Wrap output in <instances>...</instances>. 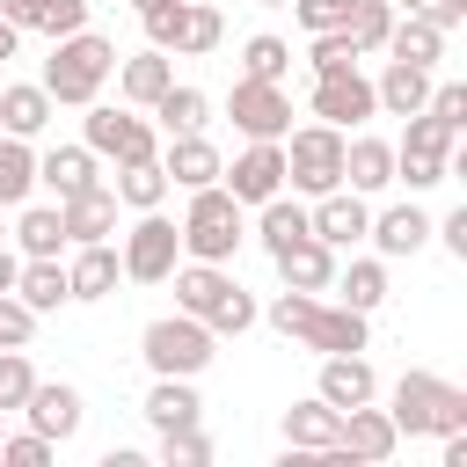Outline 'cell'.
<instances>
[{
  "mask_svg": "<svg viewBox=\"0 0 467 467\" xmlns=\"http://www.w3.org/2000/svg\"><path fill=\"white\" fill-rule=\"evenodd\" d=\"M175 88V66H168V51H139V58H117V95L131 102V109H153L161 95Z\"/></svg>",
  "mask_w": 467,
  "mask_h": 467,
  "instance_id": "603a6c76",
  "label": "cell"
},
{
  "mask_svg": "<svg viewBox=\"0 0 467 467\" xmlns=\"http://www.w3.org/2000/svg\"><path fill=\"white\" fill-rule=\"evenodd\" d=\"M270 263H277V277H285L292 292H328V285H336V248H328V241H314V234H299V241L270 248Z\"/></svg>",
  "mask_w": 467,
  "mask_h": 467,
  "instance_id": "9a60e30c",
  "label": "cell"
},
{
  "mask_svg": "<svg viewBox=\"0 0 467 467\" xmlns=\"http://www.w3.org/2000/svg\"><path fill=\"white\" fill-rule=\"evenodd\" d=\"M197 387L190 379H175V372H153V387H146V423L153 431H182V423H197Z\"/></svg>",
  "mask_w": 467,
  "mask_h": 467,
  "instance_id": "f1b7e54d",
  "label": "cell"
},
{
  "mask_svg": "<svg viewBox=\"0 0 467 467\" xmlns=\"http://www.w3.org/2000/svg\"><path fill=\"white\" fill-rule=\"evenodd\" d=\"M36 182H44L51 197H73V190H88V182H102V175H95V153H88V146H51V153H36Z\"/></svg>",
  "mask_w": 467,
  "mask_h": 467,
  "instance_id": "1f68e13d",
  "label": "cell"
},
{
  "mask_svg": "<svg viewBox=\"0 0 467 467\" xmlns=\"http://www.w3.org/2000/svg\"><path fill=\"white\" fill-rule=\"evenodd\" d=\"M161 168H168V182H182V190H204V182H219V146L204 139V131H168V153H161Z\"/></svg>",
  "mask_w": 467,
  "mask_h": 467,
  "instance_id": "44dd1931",
  "label": "cell"
},
{
  "mask_svg": "<svg viewBox=\"0 0 467 467\" xmlns=\"http://www.w3.org/2000/svg\"><path fill=\"white\" fill-rule=\"evenodd\" d=\"M139 22H146V44H153V51H175V29H182V0H153V7H139Z\"/></svg>",
  "mask_w": 467,
  "mask_h": 467,
  "instance_id": "f6af8a7d",
  "label": "cell"
},
{
  "mask_svg": "<svg viewBox=\"0 0 467 467\" xmlns=\"http://www.w3.org/2000/svg\"><path fill=\"white\" fill-rule=\"evenodd\" d=\"M51 95H44V80H15V88H0V131H15V139H36L44 124H51Z\"/></svg>",
  "mask_w": 467,
  "mask_h": 467,
  "instance_id": "f546056e",
  "label": "cell"
},
{
  "mask_svg": "<svg viewBox=\"0 0 467 467\" xmlns=\"http://www.w3.org/2000/svg\"><path fill=\"white\" fill-rule=\"evenodd\" d=\"M109 73H117V44H109V36H95V29L80 22V29L51 36L44 95H51V102H66V109H88V102L102 95V80H109Z\"/></svg>",
  "mask_w": 467,
  "mask_h": 467,
  "instance_id": "6da1fadb",
  "label": "cell"
},
{
  "mask_svg": "<svg viewBox=\"0 0 467 467\" xmlns=\"http://www.w3.org/2000/svg\"><path fill=\"white\" fill-rule=\"evenodd\" d=\"M416 15H431V22H438V29L452 36V29L467 22V0H416Z\"/></svg>",
  "mask_w": 467,
  "mask_h": 467,
  "instance_id": "816d5d0a",
  "label": "cell"
},
{
  "mask_svg": "<svg viewBox=\"0 0 467 467\" xmlns=\"http://www.w3.org/2000/svg\"><path fill=\"white\" fill-rule=\"evenodd\" d=\"M175 277V314H197V321H212L219 306H226V292H234V277H226V263H175L168 270Z\"/></svg>",
  "mask_w": 467,
  "mask_h": 467,
  "instance_id": "2e32d148",
  "label": "cell"
},
{
  "mask_svg": "<svg viewBox=\"0 0 467 467\" xmlns=\"http://www.w3.org/2000/svg\"><path fill=\"white\" fill-rule=\"evenodd\" d=\"M204 328H212V336H248V328H255V299H248V292L234 285V292H226V306H219V314H212Z\"/></svg>",
  "mask_w": 467,
  "mask_h": 467,
  "instance_id": "bcb514c9",
  "label": "cell"
},
{
  "mask_svg": "<svg viewBox=\"0 0 467 467\" xmlns=\"http://www.w3.org/2000/svg\"><path fill=\"white\" fill-rule=\"evenodd\" d=\"M182 255H197V263H226L234 248H241V234H248V204L226 190V182H204V190H190V212H182Z\"/></svg>",
  "mask_w": 467,
  "mask_h": 467,
  "instance_id": "7a4b0ae2",
  "label": "cell"
},
{
  "mask_svg": "<svg viewBox=\"0 0 467 467\" xmlns=\"http://www.w3.org/2000/svg\"><path fill=\"white\" fill-rule=\"evenodd\" d=\"M387 416H394L401 438H445V431H467V394L438 372H401Z\"/></svg>",
  "mask_w": 467,
  "mask_h": 467,
  "instance_id": "3957f363",
  "label": "cell"
},
{
  "mask_svg": "<svg viewBox=\"0 0 467 467\" xmlns=\"http://www.w3.org/2000/svg\"><path fill=\"white\" fill-rule=\"evenodd\" d=\"M58 226H66V248L73 241H109L117 234V190L109 182H88V190L58 197Z\"/></svg>",
  "mask_w": 467,
  "mask_h": 467,
  "instance_id": "5bb4252c",
  "label": "cell"
},
{
  "mask_svg": "<svg viewBox=\"0 0 467 467\" xmlns=\"http://www.w3.org/2000/svg\"><path fill=\"white\" fill-rule=\"evenodd\" d=\"M29 387H36L29 358H22V350H0V416H7V409H22V401H29Z\"/></svg>",
  "mask_w": 467,
  "mask_h": 467,
  "instance_id": "7bdbcfd3",
  "label": "cell"
},
{
  "mask_svg": "<svg viewBox=\"0 0 467 467\" xmlns=\"http://www.w3.org/2000/svg\"><path fill=\"white\" fill-rule=\"evenodd\" d=\"M0 241H7V204H0Z\"/></svg>",
  "mask_w": 467,
  "mask_h": 467,
  "instance_id": "9f6ffc18",
  "label": "cell"
},
{
  "mask_svg": "<svg viewBox=\"0 0 467 467\" xmlns=\"http://www.w3.org/2000/svg\"><path fill=\"white\" fill-rule=\"evenodd\" d=\"M365 241L394 263V255H416L423 241H431V212H416V204H387L372 226H365Z\"/></svg>",
  "mask_w": 467,
  "mask_h": 467,
  "instance_id": "484cf974",
  "label": "cell"
},
{
  "mask_svg": "<svg viewBox=\"0 0 467 467\" xmlns=\"http://www.w3.org/2000/svg\"><path fill=\"white\" fill-rule=\"evenodd\" d=\"M0 460H7V467H44V460H51V438H44V431H22V438H0Z\"/></svg>",
  "mask_w": 467,
  "mask_h": 467,
  "instance_id": "681fc988",
  "label": "cell"
},
{
  "mask_svg": "<svg viewBox=\"0 0 467 467\" xmlns=\"http://www.w3.org/2000/svg\"><path fill=\"white\" fill-rule=\"evenodd\" d=\"M80 146L124 168V161H153V146H161V139H153V124H146L139 109H95V102H88V124H80Z\"/></svg>",
  "mask_w": 467,
  "mask_h": 467,
  "instance_id": "52a82bcc",
  "label": "cell"
},
{
  "mask_svg": "<svg viewBox=\"0 0 467 467\" xmlns=\"http://www.w3.org/2000/svg\"><path fill=\"white\" fill-rule=\"evenodd\" d=\"M423 95H431V66H401V58H387V73L372 80V102H379L387 117H416Z\"/></svg>",
  "mask_w": 467,
  "mask_h": 467,
  "instance_id": "83f0119b",
  "label": "cell"
},
{
  "mask_svg": "<svg viewBox=\"0 0 467 467\" xmlns=\"http://www.w3.org/2000/svg\"><path fill=\"white\" fill-rule=\"evenodd\" d=\"M277 146H285V182H292L299 197H321V190H336V182H343V131H336V124L285 131Z\"/></svg>",
  "mask_w": 467,
  "mask_h": 467,
  "instance_id": "5b68a950",
  "label": "cell"
},
{
  "mask_svg": "<svg viewBox=\"0 0 467 467\" xmlns=\"http://www.w3.org/2000/svg\"><path fill=\"white\" fill-rule=\"evenodd\" d=\"M431 234H445V248L467 255V212H445V226H431Z\"/></svg>",
  "mask_w": 467,
  "mask_h": 467,
  "instance_id": "f5cc1de1",
  "label": "cell"
},
{
  "mask_svg": "<svg viewBox=\"0 0 467 467\" xmlns=\"http://www.w3.org/2000/svg\"><path fill=\"white\" fill-rule=\"evenodd\" d=\"M394 445H401V431H394V416H387V409H372V401L343 409V431H336V467H343V460H387Z\"/></svg>",
  "mask_w": 467,
  "mask_h": 467,
  "instance_id": "4fadbf2b",
  "label": "cell"
},
{
  "mask_svg": "<svg viewBox=\"0 0 467 467\" xmlns=\"http://www.w3.org/2000/svg\"><path fill=\"white\" fill-rule=\"evenodd\" d=\"M292 15H299V29L314 36V29H343V15H350V0H292Z\"/></svg>",
  "mask_w": 467,
  "mask_h": 467,
  "instance_id": "f907efd6",
  "label": "cell"
},
{
  "mask_svg": "<svg viewBox=\"0 0 467 467\" xmlns=\"http://www.w3.org/2000/svg\"><path fill=\"white\" fill-rule=\"evenodd\" d=\"M241 73H248V80H285V73H292V44L270 36V29L248 36V44H241Z\"/></svg>",
  "mask_w": 467,
  "mask_h": 467,
  "instance_id": "ab89813d",
  "label": "cell"
},
{
  "mask_svg": "<svg viewBox=\"0 0 467 467\" xmlns=\"http://www.w3.org/2000/svg\"><path fill=\"white\" fill-rule=\"evenodd\" d=\"M117 263H124V277H131V285H161V277L182 263V234L161 219V204H153V212H139V226L124 234V255H117Z\"/></svg>",
  "mask_w": 467,
  "mask_h": 467,
  "instance_id": "ba28073f",
  "label": "cell"
},
{
  "mask_svg": "<svg viewBox=\"0 0 467 467\" xmlns=\"http://www.w3.org/2000/svg\"><path fill=\"white\" fill-rule=\"evenodd\" d=\"M0 15L15 29H36V36H66L88 22V0H0Z\"/></svg>",
  "mask_w": 467,
  "mask_h": 467,
  "instance_id": "4dcf8cb0",
  "label": "cell"
},
{
  "mask_svg": "<svg viewBox=\"0 0 467 467\" xmlns=\"http://www.w3.org/2000/svg\"><path fill=\"white\" fill-rule=\"evenodd\" d=\"M153 117H161V131H204V117H212V102H204L197 88H168V95L153 102Z\"/></svg>",
  "mask_w": 467,
  "mask_h": 467,
  "instance_id": "60d3db41",
  "label": "cell"
},
{
  "mask_svg": "<svg viewBox=\"0 0 467 467\" xmlns=\"http://www.w3.org/2000/svg\"><path fill=\"white\" fill-rule=\"evenodd\" d=\"M219 182L241 197V204H263L285 190V146L277 139H248V153H234V168H219Z\"/></svg>",
  "mask_w": 467,
  "mask_h": 467,
  "instance_id": "8fae6325",
  "label": "cell"
},
{
  "mask_svg": "<svg viewBox=\"0 0 467 467\" xmlns=\"http://www.w3.org/2000/svg\"><path fill=\"white\" fill-rule=\"evenodd\" d=\"M328 292H343V306L372 314V306L387 299V255H350V263H336V285H328Z\"/></svg>",
  "mask_w": 467,
  "mask_h": 467,
  "instance_id": "d6a6232c",
  "label": "cell"
},
{
  "mask_svg": "<svg viewBox=\"0 0 467 467\" xmlns=\"http://www.w3.org/2000/svg\"><path fill=\"white\" fill-rule=\"evenodd\" d=\"M379 102H372V80L358 73V66H336V73H314V117L321 124H336V131H350V124H365Z\"/></svg>",
  "mask_w": 467,
  "mask_h": 467,
  "instance_id": "30bf717a",
  "label": "cell"
},
{
  "mask_svg": "<svg viewBox=\"0 0 467 467\" xmlns=\"http://www.w3.org/2000/svg\"><path fill=\"white\" fill-rule=\"evenodd\" d=\"M161 460H168V467H204V460H212V438H204L197 423H182V431H161Z\"/></svg>",
  "mask_w": 467,
  "mask_h": 467,
  "instance_id": "b9f144b4",
  "label": "cell"
},
{
  "mask_svg": "<svg viewBox=\"0 0 467 467\" xmlns=\"http://www.w3.org/2000/svg\"><path fill=\"white\" fill-rule=\"evenodd\" d=\"M29 190H36V153H29V139L0 131V204L15 212V204H29Z\"/></svg>",
  "mask_w": 467,
  "mask_h": 467,
  "instance_id": "e575fe53",
  "label": "cell"
},
{
  "mask_svg": "<svg viewBox=\"0 0 467 467\" xmlns=\"http://www.w3.org/2000/svg\"><path fill=\"white\" fill-rule=\"evenodd\" d=\"M15 270H22V255H15L7 241H0V292H15Z\"/></svg>",
  "mask_w": 467,
  "mask_h": 467,
  "instance_id": "db71d44e",
  "label": "cell"
},
{
  "mask_svg": "<svg viewBox=\"0 0 467 467\" xmlns=\"http://www.w3.org/2000/svg\"><path fill=\"white\" fill-rule=\"evenodd\" d=\"M423 109H431L445 131H460V124H467V88H460V80H445V88H431V95H423Z\"/></svg>",
  "mask_w": 467,
  "mask_h": 467,
  "instance_id": "c3c4849f",
  "label": "cell"
},
{
  "mask_svg": "<svg viewBox=\"0 0 467 467\" xmlns=\"http://www.w3.org/2000/svg\"><path fill=\"white\" fill-rule=\"evenodd\" d=\"M306 226H314V241H328V248L343 255V248H358V241H365V226H372V204H365L358 190H343V182H336V190H321V197H314Z\"/></svg>",
  "mask_w": 467,
  "mask_h": 467,
  "instance_id": "7c38bea8",
  "label": "cell"
},
{
  "mask_svg": "<svg viewBox=\"0 0 467 467\" xmlns=\"http://www.w3.org/2000/svg\"><path fill=\"white\" fill-rule=\"evenodd\" d=\"M394 182V146L387 139H343V190H358V197H372V190H387Z\"/></svg>",
  "mask_w": 467,
  "mask_h": 467,
  "instance_id": "d4e9b609",
  "label": "cell"
},
{
  "mask_svg": "<svg viewBox=\"0 0 467 467\" xmlns=\"http://www.w3.org/2000/svg\"><path fill=\"white\" fill-rule=\"evenodd\" d=\"M15 44H22V29H15V22H7V15H0V66H7V58H15Z\"/></svg>",
  "mask_w": 467,
  "mask_h": 467,
  "instance_id": "11a10c76",
  "label": "cell"
},
{
  "mask_svg": "<svg viewBox=\"0 0 467 467\" xmlns=\"http://www.w3.org/2000/svg\"><path fill=\"white\" fill-rule=\"evenodd\" d=\"M15 299L29 306V314H58L73 292H66V263L58 255H22V270H15Z\"/></svg>",
  "mask_w": 467,
  "mask_h": 467,
  "instance_id": "4316f807",
  "label": "cell"
},
{
  "mask_svg": "<svg viewBox=\"0 0 467 467\" xmlns=\"http://www.w3.org/2000/svg\"><path fill=\"white\" fill-rule=\"evenodd\" d=\"M15 248H22V255H58V248H66L58 204H22V219H15Z\"/></svg>",
  "mask_w": 467,
  "mask_h": 467,
  "instance_id": "8d00e7d4",
  "label": "cell"
},
{
  "mask_svg": "<svg viewBox=\"0 0 467 467\" xmlns=\"http://www.w3.org/2000/svg\"><path fill=\"white\" fill-rule=\"evenodd\" d=\"M314 394H321L328 409H358V401H372V394H379V379H372L365 350H328V358H321V379H314Z\"/></svg>",
  "mask_w": 467,
  "mask_h": 467,
  "instance_id": "ac0fdd59",
  "label": "cell"
},
{
  "mask_svg": "<svg viewBox=\"0 0 467 467\" xmlns=\"http://www.w3.org/2000/svg\"><path fill=\"white\" fill-rule=\"evenodd\" d=\"M306 66H314V73H336V66H358V51H350V36H343V29H314Z\"/></svg>",
  "mask_w": 467,
  "mask_h": 467,
  "instance_id": "ee69618b",
  "label": "cell"
},
{
  "mask_svg": "<svg viewBox=\"0 0 467 467\" xmlns=\"http://www.w3.org/2000/svg\"><path fill=\"white\" fill-rule=\"evenodd\" d=\"M22 416H29V431H44L51 445H66V438L80 431V387H66V379H36L29 401H22Z\"/></svg>",
  "mask_w": 467,
  "mask_h": 467,
  "instance_id": "d6986e66",
  "label": "cell"
},
{
  "mask_svg": "<svg viewBox=\"0 0 467 467\" xmlns=\"http://www.w3.org/2000/svg\"><path fill=\"white\" fill-rule=\"evenodd\" d=\"M387 58H401V66H431L438 51H445V29L431 22V15H416V7H401L394 22H387V44H379Z\"/></svg>",
  "mask_w": 467,
  "mask_h": 467,
  "instance_id": "cb8c5ba5",
  "label": "cell"
},
{
  "mask_svg": "<svg viewBox=\"0 0 467 467\" xmlns=\"http://www.w3.org/2000/svg\"><path fill=\"white\" fill-rule=\"evenodd\" d=\"M263 7H292V0H263Z\"/></svg>",
  "mask_w": 467,
  "mask_h": 467,
  "instance_id": "680465c9",
  "label": "cell"
},
{
  "mask_svg": "<svg viewBox=\"0 0 467 467\" xmlns=\"http://www.w3.org/2000/svg\"><path fill=\"white\" fill-rule=\"evenodd\" d=\"M452 139H460V131H445L431 109H416L409 131H401V146H394V175H409V190L445 182V175H452Z\"/></svg>",
  "mask_w": 467,
  "mask_h": 467,
  "instance_id": "8992f818",
  "label": "cell"
},
{
  "mask_svg": "<svg viewBox=\"0 0 467 467\" xmlns=\"http://www.w3.org/2000/svg\"><path fill=\"white\" fill-rule=\"evenodd\" d=\"M387 7H394V15H401V7H416V0H387Z\"/></svg>",
  "mask_w": 467,
  "mask_h": 467,
  "instance_id": "6f0895ef",
  "label": "cell"
},
{
  "mask_svg": "<svg viewBox=\"0 0 467 467\" xmlns=\"http://www.w3.org/2000/svg\"><path fill=\"white\" fill-rule=\"evenodd\" d=\"M131 7H153V0H131Z\"/></svg>",
  "mask_w": 467,
  "mask_h": 467,
  "instance_id": "91938a15",
  "label": "cell"
},
{
  "mask_svg": "<svg viewBox=\"0 0 467 467\" xmlns=\"http://www.w3.org/2000/svg\"><path fill=\"white\" fill-rule=\"evenodd\" d=\"M109 190H117V204H131V212H153V204H161L175 182H168V168H161V153H153V161H124Z\"/></svg>",
  "mask_w": 467,
  "mask_h": 467,
  "instance_id": "836d02e7",
  "label": "cell"
},
{
  "mask_svg": "<svg viewBox=\"0 0 467 467\" xmlns=\"http://www.w3.org/2000/svg\"><path fill=\"white\" fill-rule=\"evenodd\" d=\"M387 22H394V7H387V0H350V15H343L350 51H358V58H365V51H379V44H387Z\"/></svg>",
  "mask_w": 467,
  "mask_h": 467,
  "instance_id": "f35d334b",
  "label": "cell"
},
{
  "mask_svg": "<svg viewBox=\"0 0 467 467\" xmlns=\"http://www.w3.org/2000/svg\"><path fill=\"white\" fill-rule=\"evenodd\" d=\"M212 328L197 321V314H161V321H146L139 328V358H146V372H175V379H197L204 365H212Z\"/></svg>",
  "mask_w": 467,
  "mask_h": 467,
  "instance_id": "277c9868",
  "label": "cell"
},
{
  "mask_svg": "<svg viewBox=\"0 0 467 467\" xmlns=\"http://www.w3.org/2000/svg\"><path fill=\"white\" fill-rule=\"evenodd\" d=\"M219 36H226V15L212 7V0H182V29H175V51H219Z\"/></svg>",
  "mask_w": 467,
  "mask_h": 467,
  "instance_id": "74e56055",
  "label": "cell"
},
{
  "mask_svg": "<svg viewBox=\"0 0 467 467\" xmlns=\"http://www.w3.org/2000/svg\"><path fill=\"white\" fill-rule=\"evenodd\" d=\"M255 234H263V248H285V241L314 234V226H306V204L277 190V197H263V204H255Z\"/></svg>",
  "mask_w": 467,
  "mask_h": 467,
  "instance_id": "d590c367",
  "label": "cell"
},
{
  "mask_svg": "<svg viewBox=\"0 0 467 467\" xmlns=\"http://www.w3.org/2000/svg\"><path fill=\"white\" fill-rule=\"evenodd\" d=\"M226 117L248 131V139H285L292 131V95H285V80H234V95H226Z\"/></svg>",
  "mask_w": 467,
  "mask_h": 467,
  "instance_id": "9c48e42d",
  "label": "cell"
},
{
  "mask_svg": "<svg viewBox=\"0 0 467 467\" xmlns=\"http://www.w3.org/2000/svg\"><path fill=\"white\" fill-rule=\"evenodd\" d=\"M365 321L372 314H358V306H328V299H314V314H306V328H299V343L314 350V358H328V350H365Z\"/></svg>",
  "mask_w": 467,
  "mask_h": 467,
  "instance_id": "e0dca14e",
  "label": "cell"
},
{
  "mask_svg": "<svg viewBox=\"0 0 467 467\" xmlns=\"http://www.w3.org/2000/svg\"><path fill=\"white\" fill-rule=\"evenodd\" d=\"M29 336H36V314H29L15 292H0V350H22Z\"/></svg>",
  "mask_w": 467,
  "mask_h": 467,
  "instance_id": "7dc6e473",
  "label": "cell"
},
{
  "mask_svg": "<svg viewBox=\"0 0 467 467\" xmlns=\"http://www.w3.org/2000/svg\"><path fill=\"white\" fill-rule=\"evenodd\" d=\"M117 277H124V263H117L109 241H73V255H66V292L73 299H109Z\"/></svg>",
  "mask_w": 467,
  "mask_h": 467,
  "instance_id": "ffe728a7",
  "label": "cell"
},
{
  "mask_svg": "<svg viewBox=\"0 0 467 467\" xmlns=\"http://www.w3.org/2000/svg\"><path fill=\"white\" fill-rule=\"evenodd\" d=\"M336 431H343V409H328L321 394H306V401H292L285 409V445L292 452H336Z\"/></svg>",
  "mask_w": 467,
  "mask_h": 467,
  "instance_id": "7402d4cb",
  "label": "cell"
}]
</instances>
